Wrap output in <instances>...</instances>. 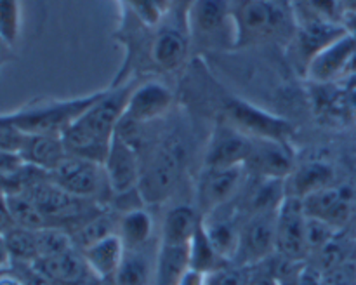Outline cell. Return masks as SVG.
Listing matches in <instances>:
<instances>
[{
    "mask_svg": "<svg viewBox=\"0 0 356 285\" xmlns=\"http://www.w3.org/2000/svg\"><path fill=\"white\" fill-rule=\"evenodd\" d=\"M131 83L113 86L103 90L97 101H94L68 129L61 134L63 142L70 155L103 163L108 148L111 145L118 124L124 117Z\"/></svg>",
    "mask_w": 356,
    "mask_h": 285,
    "instance_id": "obj_1",
    "label": "cell"
},
{
    "mask_svg": "<svg viewBox=\"0 0 356 285\" xmlns=\"http://www.w3.org/2000/svg\"><path fill=\"white\" fill-rule=\"evenodd\" d=\"M235 21V49L254 47L268 42H291L296 17L284 0H232Z\"/></svg>",
    "mask_w": 356,
    "mask_h": 285,
    "instance_id": "obj_2",
    "label": "cell"
},
{
    "mask_svg": "<svg viewBox=\"0 0 356 285\" xmlns=\"http://www.w3.org/2000/svg\"><path fill=\"white\" fill-rule=\"evenodd\" d=\"M101 94L103 90L72 99H38L2 118L23 134L61 136Z\"/></svg>",
    "mask_w": 356,
    "mask_h": 285,
    "instance_id": "obj_3",
    "label": "cell"
},
{
    "mask_svg": "<svg viewBox=\"0 0 356 285\" xmlns=\"http://www.w3.org/2000/svg\"><path fill=\"white\" fill-rule=\"evenodd\" d=\"M186 31L191 44L202 49H235L236 33L232 0H197L188 10Z\"/></svg>",
    "mask_w": 356,
    "mask_h": 285,
    "instance_id": "obj_4",
    "label": "cell"
},
{
    "mask_svg": "<svg viewBox=\"0 0 356 285\" xmlns=\"http://www.w3.org/2000/svg\"><path fill=\"white\" fill-rule=\"evenodd\" d=\"M221 120H226L252 139L289 141L294 132L287 120L236 96H228L225 99Z\"/></svg>",
    "mask_w": 356,
    "mask_h": 285,
    "instance_id": "obj_5",
    "label": "cell"
},
{
    "mask_svg": "<svg viewBox=\"0 0 356 285\" xmlns=\"http://www.w3.org/2000/svg\"><path fill=\"white\" fill-rule=\"evenodd\" d=\"M184 152L177 142H167L152 156L141 170L138 193L145 204H160L165 200L179 181Z\"/></svg>",
    "mask_w": 356,
    "mask_h": 285,
    "instance_id": "obj_6",
    "label": "cell"
},
{
    "mask_svg": "<svg viewBox=\"0 0 356 285\" xmlns=\"http://www.w3.org/2000/svg\"><path fill=\"white\" fill-rule=\"evenodd\" d=\"M277 212H256L243 219L238 250L233 263L254 268L277 254Z\"/></svg>",
    "mask_w": 356,
    "mask_h": 285,
    "instance_id": "obj_7",
    "label": "cell"
},
{
    "mask_svg": "<svg viewBox=\"0 0 356 285\" xmlns=\"http://www.w3.org/2000/svg\"><path fill=\"white\" fill-rule=\"evenodd\" d=\"M24 193L37 204L44 218L47 219L49 226L51 221H65V219H76V218H90L96 212L92 211L90 200L79 198L75 195L68 193L63 188H59L51 176H42L31 184L24 188Z\"/></svg>",
    "mask_w": 356,
    "mask_h": 285,
    "instance_id": "obj_8",
    "label": "cell"
},
{
    "mask_svg": "<svg viewBox=\"0 0 356 285\" xmlns=\"http://www.w3.org/2000/svg\"><path fill=\"white\" fill-rule=\"evenodd\" d=\"M245 167H204L197 183V211L202 218L232 204L245 176Z\"/></svg>",
    "mask_w": 356,
    "mask_h": 285,
    "instance_id": "obj_9",
    "label": "cell"
},
{
    "mask_svg": "<svg viewBox=\"0 0 356 285\" xmlns=\"http://www.w3.org/2000/svg\"><path fill=\"white\" fill-rule=\"evenodd\" d=\"M101 165L106 176L108 190L111 193L124 197L132 191H138L139 177H141L138 152L136 146L131 145L118 131L115 132L106 158Z\"/></svg>",
    "mask_w": 356,
    "mask_h": 285,
    "instance_id": "obj_10",
    "label": "cell"
},
{
    "mask_svg": "<svg viewBox=\"0 0 356 285\" xmlns=\"http://www.w3.org/2000/svg\"><path fill=\"white\" fill-rule=\"evenodd\" d=\"M174 103V94L160 80H145L132 87L122 122L134 127L162 118Z\"/></svg>",
    "mask_w": 356,
    "mask_h": 285,
    "instance_id": "obj_11",
    "label": "cell"
},
{
    "mask_svg": "<svg viewBox=\"0 0 356 285\" xmlns=\"http://www.w3.org/2000/svg\"><path fill=\"white\" fill-rule=\"evenodd\" d=\"M348 30L344 24L329 23V21H306L296 26L294 35L289 42V51L294 65L302 72L308 70L309 63L318 56L332 42L346 35Z\"/></svg>",
    "mask_w": 356,
    "mask_h": 285,
    "instance_id": "obj_12",
    "label": "cell"
},
{
    "mask_svg": "<svg viewBox=\"0 0 356 285\" xmlns=\"http://www.w3.org/2000/svg\"><path fill=\"white\" fill-rule=\"evenodd\" d=\"M306 79L316 83H329L356 76V38L346 33L323 49L309 63Z\"/></svg>",
    "mask_w": 356,
    "mask_h": 285,
    "instance_id": "obj_13",
    "label": "cell"
},
{
    "mask_svg": "<svg viewBox=\"0 0 356 285\" xmlns=\"http://www.w3.org/2000/svg\"><path fill=\"white\" fill-rule=\"evenodd\" d=\"M155 33L146 44V56L153 68L163 73L177 72L186 63L190 54L191 40L186 28L179 24L155 26Z\"/></svg>",
    "mask_w": 356,
    "mask_h": 285,
    "instance_id": "obj_14",
    "label": "cell"
},
{
    "mask_svg": "<svg viewBox=\"0 0 356 285\" xmlns=\"http://www.w3.org/2000/svg\"><path fill=\"white\" fill-rule=\"evenodd\" d=\"M49 176L59 188L86 200L96 198L103 184L108 186L101 163L73 155L66 156L65 162Z\"/></svg>",
    "mask_w": 356,
    "mask_h": 285,
    "instance_id": "obj_15",
    "label": "cell"
},
{
    "mask_svg": "<svg viewBox=\"0 0 356 285\" xmlns=\"http://www.w3.org/2000/svg\"><path fill=\"white\" fill-rule=\"evenodd\" d=\"M250 152L252 138L226 120H219L207 142L205 167H245Z\"/></svg>",
    "mask_w": 356,
    "mask_h": 285,
    "instance_id": "obj_16",
    "label": "cell"
},
{
    "mask_svg": "<svg viewBox=\"0 0 356 285\" xmlns=\"http://www.w3.org/2000/svg\"><path fill=\"white\" fill-rule=\"evenodd\" d=\"M277 254L291 261H302L306 250V212L302 200L285 197L277 212Z\"/></svg>",
    "mask_w": 356,
    "mask_h": 285,
    "instance_id": "obj_17",
    "label": "cell"
},
{
    "mask_svg": "<svg viewBox=\"0 0 356 285\" xmlns=\"http://www.w3.org/2000/svg\"><path fill=\"white\" fill-rule=\"evenodd\" d=\"M294 167L296 156L289 141L252 139V152L245 163L247 172L259 179H285Z\"/></svg>",
    "mask_w": 356,
    "mask_h": 285,
    "instance_id": "obj_18",
    "label": "cell"
},
{
    "mask_svg": "<svg viewBox=\"0 0 356 285\" xmlns=\"http://www.w3.org/2000/svg\"><path fill=\"white\" fill-rule=\"evenodd\" d=\"M229 205L232 204L222 205V207L216 209L214 212L202 218V226H204L209 240L214 245V249L221 254L222 259L226 261L235 259L243 225V219L240 218L236 209L229 207Z\"/></svg>",
    "mask_w": 356,
    "mask_h": 285,
    "instance_id": "obj_19",
    "label": "cell"
},
{
    "mask_svg": "<svg viewBox=\"0 0 356 285\" xmlns=\"http://www.w3.org/2000/svg\"><path fill=\"white\" fill-rule=\"evenodd\" d=\"M306 215L322 219L334 228L341 229L351 218L353 195L348 188L327 186L302 200Z\"/></svg>",
    "mask_w": 356,
    "mask_h": 285,
    "instance_id": "obj_20",
    "label": "cell"
},
{
    "mask_svg": "<svg viewBox=\"0 0 356 285\" xmlns=\"http://www.w3.org/2000/svg\"><path fill=\"white\" fill-rule=\"evenodd\" d=\"M19 153L28 165L47 174L58 169L70 155L61 136L51 134H24Z\"/></svg>",
    "mask_w": 356,
    "mask_h": 285,
    "instance_id": "obj_21",
    "label": "cell"
},
{
    "mask_svg": "<svg viewBox=\"0 0 356 285\" xmlns=\"http://www.w3.org/2000/svg\"><path fill=\"white\" fill-rule=\"evenodd\" d=\"M334 169L322 160H312L302 165H296L294 170L285 177L287 197L305 200L309 195L332 186Z\"/></svg>",
    "mask_w": 356,
    "mask_h": 285,
    "instance_id": "obj_22",
    "label": "cell"
},
{
    "mask_svg": "<svg viewBox=\"0 0 356 285\" xmlns=\"http://www.w3.org/2000/svg\"><path fill=\"white\" fill-rule=\"evenodd\" d=\"M31 266L54 285H75L82 282L87 273H90L82 252H76L75 249H70L58 256L37 259Z\"/></svg>",
    "mask_w": 356,
    "mask_h": 285,
    "instance_id": "obj_23",
    "label": "cell"
},
{
    "mask_svg": "<svg viewBox=\"0 0 356 285\" xmlns=\"http://www.w3.org/2000/svg\"><path fill=\"white\" fill-rule=\"evenodd\" d=\"M80 252H82L90 273L104 280V278L115 277V273L120 268L122 259H124L125 247L122 243L120 236L113 233V235H108L104 238L97 240L96 243L86 247Z\"/></svg>",
    "mask_w": 356,
    "mask_h": 285,
    "instance_id": "obj_24",
    "label": "cell"
},
{
    "mask_svg": "<svg viewBox=\"0 0 356 285\" xmlns=\"http://www.w3.org/2000/svg\"><path fill=\"white\" fill-rule=\"evenodd\" d=\"M202 225L197 207L176 205L169 209L162 225V242L165 245H188Z\"/></svg>",
    "mask_w": 356,
    "mask_h": 285,
    "instance_id": "obj_25",
    "label": "cell"
},
{
    "mask_svg": "<svg viewBox=\"0 0 356 285\" xmlns=\"http://www.w3.org/2000/svg\"><path fill=\"white\" fill-rule=\"evenodd\" d=\"M117 235L125 250L145 249L153 235V218L146 209L132 207L118 219Z\"/></svg>",
    "mask_w": 356,
    "mask_h": 285,
    "instance_id": "obj_26",
    "label": "cell"
},
{
    "mask_svg": "<svg viewBox=\"0 0 356 285\" xmlns=\"http://www.w3.org/2000/svg\"><path fill=\"white\" fill-rule=\"evenodd\" d=\"M188 270H190L188 245L160 243V249L155 257L153 285H177Z\"/></svg>",
    "mask_w": 356,
    "mask_h": 285,
    "instance_id": "obj_27",
    "label": "cell"
},
{
    "mask_svg": "<svg viewBox=\"0 0 356 285\" xmlns=\"http://www.w3.org/2000/svg\"><path fill=\"white\" fill-rule=\"evenodd\" d=\"M155 263L149 261L145 249L125 250L120 268L115 273V285H149L153 284Z\"/></svg>",
    "mask_w": 356,
    "mask_h": 285,
    "instance_id": "obj_28",
    "label": "cell"
},
{
    "mask_svg": "<svg viewBox=\"0 0 356 285\" xmlns=\"http://www.w3.org/2000/svg\"><path fill=\"white\" fill-rule=\"evenodd\" d=\"M188 263H190V270H195L207 277L209 273H212L229 261L222 259L221 254L214 249V245L209 240L204 226L200 225L191 242L188 243Z\"/></svg>",
    "mask_w": 356,
    "mask_h": 285,
    "instance_id": "obj_29",
    "label": "cell"
},
{
    "mask_svg": "<svg viewBox=\"0 0 356 285\" xmlns=\"http://www.w3.org/2000/svg\"><path fill=\"white\" fill-rule=\"evenodd\" d=\"M6 204L10 212V218H13L14 225L19 226V228H26V229H33V231H37V229H42L45 228V226H49L47 219L44 218L40 209L37 207V204H35V202L31 200L24 191L7 193Z\"/></svg>",
    "mask_w": 356,
    "mask_h": 285,
    "instance_id": "obj_30",
    "label": "cell"
},
{
    "mask_svg": "<svg viewBox=\"0 0 356 285\" xmlns=\"http://www.w3.org/2000/svg\"><path fill=\"white\" fill-rule=\"evenodd\" d=\"M117 226L118 219H115L113 215L108 214V212L99 211L94 215H90L89 219H86V221L82 222V226L76 229L75 235H72L73 243H75L80 250H83L86 247L96 243L97 240L117 233Z\"/></svg>",
    "mask_w": 356,
    "mask_h": 285,
    "instance_id": "obj_31",
    "label": "cell"
},
{
    "mask_svg": "<svg viewBox=\"0 0 356 285\" xmlns=\"http://www.w3.org/2000/svg\"><path fill=\"white\" fill-rule=\"evenodd\" d=\"M9 259L21 264H33L38 259L37 231L14 226L3 235Z\"/></svg>",
    "mask_w": 356,
    "mask_h": 285,
    "instance_id": "obj_32",
    "label": "cell"
},
{
    "mask_svg": "<svg viewBox=\"0 0 356 285\" xmlns=\"http://www.w3.org/2000/svg\"><path fill=\"white\" fill-rule=\"evenodd\" d=\"M139 23L155 28L170 14V0H118Z\"/></svg>",
    "mask_w": 356,
    "mask_h": 285,
    "instance_id": "obj_33",
    "label": "cell"
},
{
    "mask_svg": "<svg viewBox=\"0 0 356 285\" xmlns=\"http://www.w3.org/2000/svg\"><path fill=\"white\" fill-rule=\"evenodd\" d=\"M70 249H75L72 235L59 226H45V228L37 229L38 259L58 256Z\"/></svg>",
    "mask_w": 356,
    "mask_h": 285,
    "instance_id": "obj_34",
    "label": "cell"
},
{
    "mask_svg": "<svg viewBox=\"0 0 356 285\" xmlns=\"http://www.w3.org/2000/svg\"><path fill=\"white\" fill-rule=\"evenodd\" d=\"M254 277L252 266H243L238 263L222 264L216 271L205 277V285H250Z\"/></svg>",
    "mask_w": 356,
    "mask_h": 285,
    "instance_id": "obj_35",
    "label": "cell"
},
{
    "mask_svg": "<svg viewBox=\"0 0 356 285\" xmlns=\"http://www.w3.org/2000/svg\"><path fill=\"white\" fill-rule=\"evenodd\" d=\"M19 0H0V40L7 45H13L19 37Z\"/></svg>",
    "mask_w": 356,
    "mask_h": 285,
    "instance_id": "obj_36",
    "label": "cell"
},
{
    "mask_svg": "<svg viewBox=\"0 0 356 285\" xmlns=\"http://www.w3.org/2000/svg\"><path fill=\"white\" fill-rule=\"evenodd\" d=\"M339 229L322 219L306 215V250L318 254L337 236Z\"/></svg>",
    "mask_w": 356,
    "mask_h": 285,
    "instance_id": "obj_37",
    "label": "cell"
},
{
    "mask_svg": "<svg viewBox=\"0 0 356 285\" xmlns=\"http://www.w3.org/2000/svg\"><path fill=\"white\" fill-rule=\"evenodd\" d=\"M197 2V0H170V14L174 23L179 24V26L186 28V16L188 10L191 9V6Z\"/></svg>",
    "mask_w": 356,
    "mask_h": 285,
    "instance_id": "obj_38",
    "label": "cell"
},
{
    "mask_svg": "<svg viewBox=\"0 0 356 285\" xmlns=\"http://www.w3.org/2000/svg\"><path fill=\"white\" fill-rule=\"evenodd\" d=\"M14 221L13 218H10V212L9 209H7V204H6V195H0V233L2 235H6L9 229L14 228Z\"/></svg>",
    "mask_w": 356,
    "mask_h": 285,
    "instance_id": "obj_39",
    "label": "cell"
},
{
    "mask_svg": "<svg viewBox=\"0 0 356 285\" xmlns=\"http://www.w3.org/2000/svg\"><path fill=\"white\" fill-rule=\"evenodd\" d=\"M177 285H205V275L195 270H188Z\"/></svg>",
    "mask_w": 356,
    "mask_h": 285,
    "instance_id": "obj_40",
    "label": "cell"
},
{
    "mask_svg": "<svg viewBox=\"0 0 356 285\" xmlns=\"http://www.w3.org/2000/svg\"><path fill=\"white\" fill-rule=\"evenodd\" d=\"M250 285H280V282H278L271 273H264V275H254Z\"/></svg>",
    "mask_w": 356,
    "mask_h": 285,
    "instance_id": "obj_41",
    "label": "cell"
},
{
    "mask_svg": "<svg viewBox=\"0 0 356 285\" xmlns=\"http://www.w3.org/2000/svg\"><path fill=\"white\" fill-rule=\"evenodd\" d=\"M9 252H7V247H6V240H3V235L0 233V268L6 266L9 263Z\"/></svg>",
    "mask_w": 356,
    "mask_h": 285,
    "instance_id": "obj_42",
    "label": "cell"
}]
</instances>
